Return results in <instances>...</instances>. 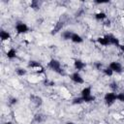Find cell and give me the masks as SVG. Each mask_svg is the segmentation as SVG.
I'll list each match as a JSON object with an SVG mask.
<instances>
[{"mask_svg": "<svg viewBox=\"0 0 124 124\" xmlns=\"http://www.w3.org/2000/svg\"><path fill=\"white\" fill-rule=\"evenodd\" d=\"M103 100H104V103L108 107L113 106L117 102V92H115V91H108V92H106L104 97H103Z\"/></svg>", "mask_w": 124, "mask_h": 124, "instance_id": "cell-1", "label": "cell"}, {"mask_svg": "<svg viewBox=\"0 0 124 124\" xmlns=\"http://www.w3.org/2000/svg\"><path fill=\"white\" fill-rule=\"evenodd\" d=\"M47 67L51 71H53L54 73H56V74H59V75H62L63 74V71L64 70L62 68V64H61V62L59 60H57L55 58H52V59H50L48 61Z\"/></svg>", "mask_w": 124, "mask_h": 124, "instance_id": "cell-2", "label": "cell"}, {"mask_svg": "<svg viewBox=\"0 0 124 124\" xmlns=\"http://www.w3.org/2000/svg\"><path fill=\"white\" fill-rule=\"evenodd\" d=\"M108 67L113 72V74H116V75H120L124 72V68H123L122 63L119 61H116V60L109 62Z\"/></svg>", "mask_w": 124, "mask_h": 124, "instance_id": "cell-3", "label": "cell"}, {"mask_svg": "<svg viewBox=\"0 0 124 124\" xmlns=\"http://www.w3.org/2000/svg\"><path fill=\"white\" fill-rule=\"evenodd\" d=\"M70 79H71V81L73 83L78 84V85H82L85 82L84 78L82 77V75L80 74V72H78V71H74L73 73H71Z\"/></svg>", "mask_w": 124, "mask_h": 124, "instance_id": "cell-4", "label": "cell"}, {"mask_svg": "<svg viewBox=\"0 0 124 124\" xmlns=\"http://www.w3.org/2000/svg\"><path fill=\"white\" fill-rule=\"evenodd\" d=\"M29 26L23 21H17L15 24V31L17 35H23L29 32Z\"/></svg>", "mask_w": 124, "mask_h": 124, "instance_id": "cell-5", "label": "cell"}, {"mask_svg": "<svg viewBox=\"0 0 124 124\" xmlns=\"http://www.w3.org/2000/svg\"><path fill=\"white\" fill-rule=\"evenodd\" d=\"M97 43L102 46H110V41H109V36L108 35H104V36H100L97 38Z\"/></svg>", "mask_w": 124, "mask_h": 124, "instance_id": "cell-6", "label": "cell"}, {"mask_svg": "<svg viewBox=\"0 0 124 124\" xmlns=\"http://www.w3.org/2000/svg\"><path fill=\"white\" fill-rule=\"evenodd\" d=\"M73 67L76 71L78 72H81L84 70V68L86 67V64L84 61L80 60V59H75L74 62H73Z\"/></svg>", "mask_w": 124, "mask_h": 124, "instance_id": "cell-7", "label": "cell"}, {"mask_svg": "<svg viewBox=\"0 0 124 124\" xmlns=\"http://www.w3.org/2000/svg\"><path fill=\"white\" fill-rule=\"evenodd\" d=\"M94 17H95V19H96L97 21H102V22H104L105 20L108 19V15H107V13H106L105 11H99V12H97V13L94 15Z\"/></svg>", "mask_w": 124, "mask_h": 124, "instance_id": "cell-8", "label": "cell"}, {"mask_svg": "<svg viewBox=\"0 0 124 124\" xmlns=\"http://www.w3.org/2000/svg\"><path fill=\"white\" fill-rule=\"evenodd\" d=\"M92 95H93V93H92V87L91 86H84L80 90V96L83 99L84 98H87V97H90Z\"/></svg>", "mask_w": 124, "mask_h": 124, "instance_id": "cell-9", "label": "cell"}, {"mask_svg": "<svg viewBox=\"0 0 124 124\" xmlns=\"http://www.w3.org/2000/svg\"><path fill=\"white\" fill-rule=\"evenodd\" d=\"M72 43L74 44H77V45H79L81 43H83V38L80 34H78L76 32H73V35L71 37V40H70Z\"/></svg>", "mask_w": 124, "mask_h": 124, "instance_id": "cell-10", "label": "cell"}, {"mask_svg": "<svg viewBox=\"0 0 124 124\" xmlns=\"http://www.w3.org/2000/svg\"><path fill=\"white\" fill-rule=\"evenodd\" d=\"M11 38H12V35L8 30L2 29L0 31V39H1L2 42H8V41L11 40Z\"/></svg>", "mask_w": 124, "mask_h": 124, "instance_id": "cell-11", "label": "cell"}, {"mask_svg": "<svg viewBox=\"0 0 124 124\" xmlns=\"http://www.w3.org/2000/svg\"><path fill=\"white\" fill-rule=\"evenodd\" d=\"M6 57L8 59H10V60L15 59L16 57V48H14V47L8 48V50L6 51Z\"/></svg>", "mask_w": 124, "mask_h": 124, "instance_id": "cell-12", "label": "cell"}, {"mask_svg": "<svg viewBox=\"0 0 124 124\" xmlns=\"http://www.w3.org/2000/svg\"><path fill=\"white\" fill-rule=\"evenodd\" d=\"M73 35V31H70V30H64L61 32V38L65 41H70L71 40V37Z\"/></svg>", "mask_w": 124, "mask_h": 124, "instance_id": "cell-13", "label": "cell"}, {"mask_svg": "<svg viewBox=\"0 0 124 124\" xmlns=\"http://www.w3.org/2000/svg\"><path fill=\"white\" fill-rule=\"evenodd\" d=\"M16 74L18 77H24V76L27 75V69L22 68V67H18V68L16 69Z\"/></svg>", "mask_w": 124, "mask_h": 124, "instance_id": "cell-14", "label": "cell"}, {"mask_svg": "<svg viewBox=\"0 0 124 124\" xmlns=\"http://www.w3.org/2000/svg\"><path fill=\"white\" fill-rule=\"evenodd\" d=\"M102 72H103L104 76H106V77H112V76L114 75V74H113V72H112L108 67L103 68V69H102Z\"/></svg>", "mask_w": 124, "mask_h": 124, "instance_id": "cell-15", "label": "cell"}, {"mask_svg": "<svg viewBox=\"0 0 124 124\" xmlns=\"http://www.w3.org/2000/svg\"><path fill=\"white\" fill-rule=\"evenodd\" d=\"M72 103H73L74 105H81V104H83L84 102H83V99H82V97L79 95V96H78V97H75V98H73V100H72Z\"/></svg>", "mask_w": 124, "mask_h": 124, "instance_id": "cell-16", "label": "cell"}, {"mask_svg": "<svg viewBox=\"0 0 124 124\" xmlns=\"http://www.w3.org/2000/svg\"><path fill=\"white\" fill-rule=\"evenodd\" d=\"M117 102L124 104V91L117 92Z\"/></svg>", "mask_w": 124, "mask_h": 124, "instance_id": "cell-17", "label": "cell"}, {"mask_svg": "<svg viewBox=\"0 0 124 124\" xmlns=\"http://www.w3.org/2000/svg\"><path fill=\"white\" fill-rule=\"evenodd\" d=\"M103 24H104L105 27H108V28H109V27L111 26V20H110V19H107V20L104 21Z\"/></svg>", "mask_w": 124, "mask_h": 124, "instance_id": "cell-18", "label": "cell"}, {"mask_svg": "<svg viewBox=\"0 0 124 124\" xmlns=\"http://www.w3.org/2000/svg\"><path fill=\"white\" fill-rule=\"evenodd\" d=\"M65 124H77V123H75L73 121H67V122H65Z\"/></svg>", "mask_w": 124, "mask_h": 124, "instance_id": "cell-19", "label": "cell"}, {"mask_svg": "<svg viewBox=\"0 0 124 124\" xmlns=\"http://www.w3.org/2000/svg\"><path fill=\"white\" fill-rule=\"evenodd\" d=\"M3 124H13L11 121H7V122H5V123H3Z\"/></svg>", "mask_w": 124, "mask_h": 124, "instance_id": "cell-20", "label": "cell"}]
</instances>
